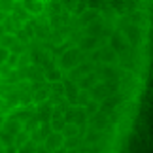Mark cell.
<instances>
[{
    "mask_svg": "<svg viewBox=\"0 0 153 153\" xmlns=\"http://www.w3.org/2000/svg\"><path fill=\"white\" fill-rule=\"evenodd\" d=\"M95 45H97V38L89 36V38H85L83 42H81V49H95Z\"/></svg>",
    "mask_w": 153,
    "mask_h": 153,
    "instance_id": "cell-12",
    "label": "cell"
},
{
    "mask_svg": "<svg viewBox=\"0 0 153 153\" xmlns=\"http://www.w3.org/2000/svg\"><path fill=\"white\" fill-rule=\"evenodd\" d=\"M48 95H49V89H48V87H38V89L32 91V100L38 102V104H42L45 98H48Z\"/></svg>",
    "mask_w": 153,
    "mask_h": 153,
    "instance_id": "cell-8",
    "label": "cell"
},
{
    "mask_svg": "<svg viewBox=\"0 0 153 153\" xmlns=\"http://www.w3.org/2000/svg\"><path fill=\"white\" fill-rule=\"evenodd\" d=\"M23 6V10L27 11L28 15H38V13H42V11L45 10L44 8V0H23V2H19Z\"/></svg>",
    "mask_w": 153,
    "mask_h": 153,
    "instance_id": "cell-4",
    "label": "cell"
},
{
    "mask_svg": "<svg viewBox=\"0 0 153 153\" xmlns=\"http://www.w3.org/2000/svg\"><path fill=\"white\" fill-rule=\"evenodd\" d=\"M85 2H87V10L100 11L106 8V0H85Z\"/></svg>",
    "mask_w": 153,
    "mask_h": 153,
    "instance_id": "cell-11",
    "label": "cell"
},
{
    "mask_svg": "<svg viewBox=\"0 0 153 153\" xmlns=\"http://www.w3.org/2000/svg\"><path fill=\"white\" fill-rule=\"evenodd\" d=\"M8 55H10V51L6 49V48H2V45H0V64H4V62H6Z\"/></svg>",
    "mask_w": 153,
    "mask_h": 153,
    "instance_id": "cell-15",
    "label": "cell"
},
{
    "mask_svg": "<svg viewBox=\"0 0 153 153\" xmlns=\"http://www.w3.org/2000/svg\"><path fill=\"white\" fill-rule=\"evenodd\" d=\"M61 6H62V10H68V11H72V13H74L76 0H61Z\"/></svg>",
    "mask_w": 153,
    "mask_h": 153,
    "instance_id": "cell-14",
    "label": "cell"
},
{
    "mask_svg": "<svg viewBox=\"0 0 153 153\" xmlns=\"http://www.w3.org/2000/svg\"><path fill=\"white\" fill-rule=\"evenodd\" d=\"M97 57L100 59L102 62H106V64H110V62L117 61V53H115L114 49H110V48H102V49H98Z\"/></svg>",
    "mask_w": 153,
    "mask_h": 153,
    "instance_id": "cell-6",
    "label": "cell"
},
{
    "mask_svg": "<svg viewBox=\"0 0 153 153\" xmlns=\"http://www.w3.org/2000/svg\"><path fill=\"white\" fill-rule=\"evenodd\" d=\"M0 125H2V117H0Z\"/></svg>",
    "mask_w": 153,
    "mask_h": 153,
    "instance_id": "cell-16",
    "label": "cell"
},
{
    "mask_svg": "<svg viewBox=\"0 0 153 153\" xmlns=\"http://www.w3.org/2000/svg\"><path fill=\"white\" fill-rule=\"evenodd\" d=\"M79 15H81V23H83V25H91V23L97 21L98 11H95V10H85L83 13H79Z\"/></svg>",
    "mask_w": 153,
    "mask_h": 153,
    "instance_id": "cell-9",
    "label": "cell"
},
{
    "mask_svg": "<svg viewBox=\"0 0 153 153\" xmlns=\"http://www.w3.org/2000/svg\"><path fill=\"white\" fill-rule=\"evenodd\" d=\"M108 48L114 49L117 55H119V53H125V51H127V40H125V36H123L121 32H114V34L110 36Z\"/></svg>",
    "mask_w": 153,
    "mask_h": 153,
    "instance_id": "cell-3",
    "label": "cell"
},
{
    "mask_svg": "<svg viewBox=\"0 0 153 153\" xmlns=\"http://www.w3.org/2000/svg\"><path fill=\"white\" fill-rule=\"evenodd\" d=\"M44 79L49 81V83H57V81H62V70L59 66H51L44 70Z\"/></svg>",
    "mask_w": 153,
    "mask_h": 153,
    "instance_id": "cell-5",
    "label": "cell"
},
{
    "mask_svg": "<svg viewBox=\"0 0 153 153\" xmlns=\"http://www.w3.org/2000/svg\"><path fill=\"white\" fill-rule=\"evenodd\" d=\"M62 95L66 97L68 102L76 104V102H78V95H79L78 83H76V81H72V79H62Z\"/></svg>",
    "mask_w": 153,
    "mask_h": 153,
    "instance_id": "cell-2",
    "label": "cell"
},
{
    "mask_svg": "<svg viewBox=\"0 0 153 153\" xmlns=\"http://www.w3.org/2000/svg\"><path fill=\"white\" fill-rule=\"evenodd\" d=\"M44 8H48L49 13H53V15H57V13H61V11H62L61 0H48V6H44Z\"/></svg>",
    "mask_w": 153,
    "mask_h": 153,
    "instance_id": "cell-10",
    "label": "cell"
},
{
    "mask_svg": "<svg viewBox=\"0 0 153 153\" xmlns=\"http://www.w3.org/2000/svg\"><path fill=\"white\" fill-rule=\"evenodd\" d=\"M125 34H127V38L125 40H128V42H132V44H138L140 42V27H136V25H128L127 28H125Z\"/></svg>",
    "mask_w": 153,
    "mask_h": 153,
    "instance_id": "cell-7",
    "label": "cell"
},
{
    "mask_svg": "<svg viewBox=\"0 0 153 153\" xmlns=\"http://www.w3.org/2000/svg\"><path fill=\"white\" fill-rule=\"evenodd\" d=\"M4 64H8L10 68H15L17 64H19V55H13V53H10L8 59H6V62Z\"/></svg>",
    "mask_w": 153,
    "mask_h": 153,
    "instance_id": "cell-13",
    "label": "cell"
},
{
    "mask_svg": "<svg viewBox=\"0 0 153 153\" xmlns=\"http://www.w3.org/2000/svg\"><path fill=\"white\" fill-rule=\"evenodd\" d=\"M78 57H79V49H76V48H72V49H66L61 55V64H59V68H64V70H72L74 66H78Z\"/></svg>",
    "mask_w": 153,
    "mask_h": 153,
    "instance_id": "cell-1",
    "label": "cell"
}]
</instances>
